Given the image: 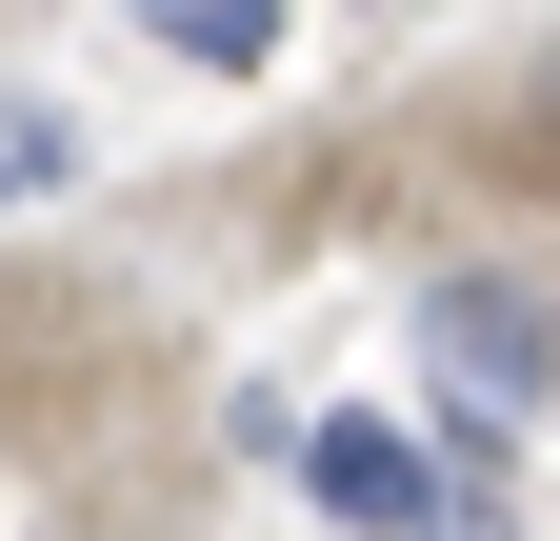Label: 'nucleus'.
I'll return each mask as SVG.
<instances>
[{"label":"nucleus","instance_id":"4","mask_svg":"<svg viewBox=\"0 0 560 541\" xmlns=\"http://www.w3.org/2000/svg\"><path fill=\"white\" fill-rule=\"evenodd\" d=\"M140 21H161L180 60H260V41H280V0H140Z\"/></svg>","mask_w":560,"mask_h":541},{"label":"nucleus","instance_id":"2","mask_svg":"<svg viewBox=\"0 0 560 541\" xmlns=\"http://www.w3.org/2000/svg\"><path fill=\"white\" fill-rule=\"evenodd\" d=\"M301 482H320V521H361V541H420V521H441V461H420L400 422H301Z\"/></svg>","mask_w":560,"mask_h":541},{"label":"nucleus","instance_id":"1","mask_svg":"<svg viewBox=\"0 0 560 541\" xmlns=\"http://www.w3.org/2000/svg\"><path fill=\"white\" fill-rule=\"evenodd\" d=\"M420 361H441L460 461H501V422H521L540 361H560V321H540V281H441V301H420Z\"/></svg>","mask_w":560,"mask_h":541},{"label":"nucleus","instance_id":"5","mask_svg":"<svg viewBox=\"0 0 560 541\" xmlns=\"http://www.w3.org/2000/svg\"><path fill=\"white\" fill-rule=\"evenodd\" d=\"M60 161H81V141H60L40 101H0V200H21V181H60Z\"/></svg>","mask_w":560,"mask_h":541},{"label":"nucleus","instance_id":"3","mask_svg":"<svg viewBox=\"0 0 560 541\" xmlns=\"http://www.w3.org/2000/svg\"><path fill=\"white\" fill-rule=\"evenodd\" d=\"M501 181H521V200H560V41L501 81Z\"/></svg>","mask_w":560,"mask_h":541}]
</instances>
